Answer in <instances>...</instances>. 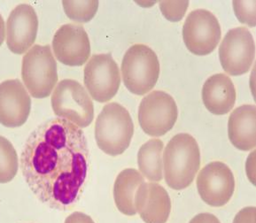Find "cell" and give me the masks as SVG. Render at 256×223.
Here are the masks:
<instances>
[{"mask_svg": "<svg viewBox=\"0 0 256 223\" xmlns=\"http://www.w3.org/2000/svg\"><path fill=\"white\" fill-rule=\"evenodd\" d=\"M65 223H95L94 220L90 218V216H87L84 212H74L72 214H70Z\"/></svg>", "mask_w": 256, "mask_h": 223, "instance_id": "cell-25", "label": "cell"}, {"mask_svg": "<svg viewBox=\"0 0 256 223\" xmlns=\"http://www.w3.org/2000/svg\"><path fill=\"white\" fill-rule=\"evenodd\" d=\"M135 208L144 222L166 223L170 214V198L162 185L144 181L136 190Z\"/></svg>", "mask_w": 256, "mask_h": 223, "instance_id": "cell-15", "label": "cell"}, {"mask_svg": "<svg viewBox=\"0 0 256 223\" xmlns=\"http://www.w3.org/2000/svg\"><path fill=\"white\" fill-rule=\"evenodd\" d=\"M233 223H256V208H243L235 216Z\"/></svg>", "mask_w": 256, "mask_h": 223, "instance_id": "cell-24", "label": "cell"}, {"mask_svg": "<svg viewBox=\"0 0 256 223\" xmlns=\"http://www.w3.org/2000/svg\"><path fill=\"white\" fill-rule=\"evenodd\" d=\"M32 98L18 79L0 84V124L4 127L22 126L30 114Z\"/></svg>", "mask_w": 256, "mask_h": 223, "instance_id": "cell-14", "label": "cell"}, {"mask_svg": "<svg viewBox=\"0 0 256 223\" xmlns=\"http://www.w3.org/2000/svg\"><path fill=\"white\" fill-rule=\"evenodd\" d=\"M55 116L66 120L80 128L89 127L94 118V106L86 88L76 80L58 82L52 96Z\"/></svg>", "mask_w": 256, "mask_h": 223, "instance_id": "cell-6", "label": "cell"}, {"mask_svg": "<svg viewBox=\"0 0 256 223\" xmlns=\"http://www.w3.org/2000/svg\"><path fill=\"white\" fill-rule=\"evenodd\" d=\"M189 223H221L216 216L208 212H203L195 216Z\"/></svg>", "mask_w": 256, "mask_h": 223, "instance_id": "cell-26", "label": "cell"}, {"mask_svg": "<svg viewBox=\"0 0 256 223\" xmlns=\"http://www.w3.org/2000/svg\"><path fill=\"white\" fill-rule=\"evenodd\" d=\"M134 134V124L126 108L118 103L106 104L95 124L98 146L110 156L124 154Z\"/></svg>", "mask_w": 256, "mask_h": 223, "instance_id": "cell-3", "label": "cell"}, {"mask_svg": "<svg viewBox=\"0 0 256 223\" xmlns=\"http://www.w3.org/2000/svg\"><path fill=\"white\" fill-rule=\"evenodd\" d=\"M163 142L158 138L149 140L140 147L138 164L140 174L148 181H162L163 178Z\"/></svg>", "mask_w": 256, "mask_h": 223, "instance_id": "cell-19", "label": "cell"}, {"mask_svg": "<svg viewBox=\"0 0 256 223\" xmlns=\"http://www.w3.org/2000/svg\"><path fill=\"white\" fill-rule=\"evenodd\" d=\"M160 9L163 16L172 22H178L184 18L189 6V1H160Z\"/></svg>", "mask_w": 256, "mask_h": 223, "instance_id": "cell-23", "label": "cell"}, {"mask_svg": "<svg viewBox=\"0 0 256 223\" xmlns=\"http://www.w3.org/2000/svg\"><path fill=\"white\" fill-rule=\"evenodd\" d=\"M38 30V18L30 4H20L12 10L6 22V44L16 54H25L33 46Z\"/></svg>", "mask_w": 256, "mask_h": 223, "instance_id": "cell-13", "label": "cell"}, {"mask_svg": "<svg viewBox=\"0 0 256 223\" xmlns=\"http://www.w3.org/2000/svg\"><path fill=\"white\" fill-rule=\"evenodd\" d=\"M22 76L25 87L33 98L50 96L58 82L57 63L50 46L36 44L24 55Z\"/></svg>", "mask_w": 256, "mask_h": 223, "instance_id": "cell-5", "label": "cell"}, {"mask_svg": "<svg viewBox=\"0 0 256 223\" xmlns=\"http://www.w3.org/2000/svg\"><path fill=\"white\" fill-rule=\"evenodd\" d=\"M122 74L125 87L130 92L143 96L154 88L160 76L157 54L144 44H134L122 62Z\"/></svg>", "mask_w": 256, "mask_h": 223, "instance_id": "cell-4", "label": "cell"}, {"mask_svg": "<svg viewBox=\"0 0 256 223\" xmlns=\"http://www.w3.org/2000/svg\"><path fill=\"white\" fill-rule=\"evenodd\" d=\"M22 172L42 203L64 210L76 203L87 177L89 148L80 128L62 118L40 124L22 152Z\"/></svg>", "mask_w": 256, "mask_h": 223, "instance_id": "cell-1", "label": "cell"}, {"mask_svg": "<svg viewBox=\"0 0 256 223\" xmlns=\"http://www.w3.org/2000/svg\"><path fill=\"white\" fill-rule=\"evenodd\" d=\"M233 9L238 22L249 27H256V0L233 1Z\"/></svg>", "mask_w": 256, "mask_h": 223, "instance_id": "cell-22", "label": "cell"}, {"mask_svg": "<svg viewBox=\"0 0 256 223\" xmlns=\"http://www.w3.org/2000/svg\"><path fill=\"white\" fill-rule=\"evenodd\" d=\"M178 108L168 93L154 90L144 96L138 108V122L146 134L159 138L174 127Z\"/></svg>", "mask_w": 256, "mask_h": 223, "instance_id": "cell-7", "label": "cell"}, {"mask_svg": "<svg viewBox=\"0 0 256 223\" xmlns=\"http://www.w3.org/2000/svg\"><path fill=\"white\" fill-rule=\"evenodd\" d=\"M221 25L212 12L196 9L187 16L182 38L192 54L205 56L213 52L221 40Z\"/></svg>", "mask_w": 256, "mask_h": 223, "instance_id": "cell-9", "label": "cell"}, {"mask_svg": "<svg viewBox=\"0 0 256 223\" xmlns=\"http://www.w3.org/2000/svg\"><path fill=\"white\" fill-rule=\"evenodd\" d=\"M256 106L244 104L233 110L228 122L230 141L237 149L249 152L256 146Z\"/></svg>", "mask_w": 256, "mask_h": 223, "instance_id": "cell-17", "label": "cell"}, {"mask_svg": "<svg viewBox=\"0 0 256 223\" xmlns=\"http://www.w3.org/2000/svg\"><path fill=\"white\" fill-rule=\"evenodd\" d=\"M202 101L213 114H228L236 102V90L232 79L224 74H216L210 76L202 88Z\"/></svg>", "mask_w": 256, "mask_h": 223, "instance_id": "cell-16", "label": "cell"}, {"mask_svg": "<svg viewBox=\"0 0 256 223\" xmlns=\"http://www.w3.org/2000/svg\"><path fill=\"white\" fill-rule=\"evenodd\" d=\"M52 50L58 62L70 66H80L90 55L89 36L84 28L76 24H65L56 31Z\"/></svg>", "mask_w": 256, "mask_h": 223, "instance_id": "cell-12", "label": "cell"}, {"mask_svg": "<svg viewBox=\"0 0 256 223\" xmlns=\"http://www.w3.org/2000/svg\"><path fill=\"white\" fill-rule=\"evenodd\" d=\"M18 168V155L14 147L8 139L0 136V184L12 181Z\"/></svg>", "mask_w": 256, "mask_h": 223, "instance_id": "cell-20", "label": "cell"}, {"mask_svg": "<svg viewBox=\"0 0 256 223\" xmlns=\"http://www.w3.org/2000/svg\"><path fill=\"white\" fill-rule=\"evenodd\" d=\"M98 0H63L62 6L66 16L72 20L86 24L94 19L98 8Z\"/></svg>", "mask_w": 256, "mask_h": 223, "instance_id": "cell-21", "label": "cell"}, {"mask_svg": "<svg viewBox=\"0 0 256 223\" xmlns=\"http://www.w3.org/2000/svg\"><path fill=\"white\" fill-rule=\"evenodd\" d=\"M144 182L143 176L134 168L122 170L118 174L114 186V198L122 214L128 216L136 214V190Z\"/></svg>", "mask_w": 256, "mask_h": 223, "instance_id": "cell-18", "label": "cell"}, {"mask_svg": "<svg viewBox=\"0 0 256 223\" xmlns=\"http://www.w3.org/2000/svg\"><path fill=\"white\" fill-rule=\"evenodd\" d=\"M4 36H6V25H4L3 17L0 14V46L4 42Z\"/></svg>", "mask_w": 256, "mask_h": 223, "instance_id": "cell-28", "label": "cell"}, {"mask_svg": "<svg viewBox=\"0 0 256 223\" xmlns=\"http://www.w3.org/2000/svg\"><path fill=\"white\" fill-rule=\"evenodd\" d=\"M256 57V44L244 27L230 30L219 47V58L226 73L238 76L248 73Z\"/></svg>", "mask_w": 256, "mask_h": 223, "instance_id": "cell-10", "label": "cell"}, {"mask_svg": "<svg viewBox=\"0 0 256 223\" xmlns=\"http://www.w3.org/2000/svg\"><path fill=\"white\" fill-rule=\"evenodd\" d=\"M84 82L90 96L106 103L116 95L120 84L119 66L112 54H95L86 64Z\"/></svg>", "mask_w": 256, "mask_h": 223, "instance_id": "cell-8", "label": "cell"}, {"mask_svg": "<svg viewBox=\"0 0 256 223\" xmlns=\"http://www.w3.org/2000/svg\"><path fill=\"white\" fill-rule=\"evenodd\" d=\"M163 170L168 187L182 190L189 187L200 166V150L192 136L178 134L164 150Z\"/></svg>", "mask_w": 256, "mask_h": 223, "instance_id": "cell-2", "label": "cell"}, {"mask_svg": "<svg viewBox=\"0 0 256 223\" xmlns=\"http://www.w3.org/2000/svg\"><path fill=\"white\" fill-rule=\"evenodd\" d=\"M197 188L202 200L214 208H221L229 202L235 190V178L224 162H210L197 177Z\"/></svg>", "mask_w": 256, "mask_h": 223, "instance_id": "cell-11", "label": "cell"}, {"mask_svg": "<svg viewBox=\"0 0 256 223\" xmlns=\"http://www.w3.org/2000/svg\"><path fill=\"white\" fill-rule=\"evenodd\" d=\"M256 150L252 152V154H250L248 158V162H246V173H248V176L250 181L252 182V184H256L254 182V154H256Z\"/></svg>", "mask_w": 256, "mask_h": 223, "instance_id": "cell-27", "label": "cell"}]
</instances>
